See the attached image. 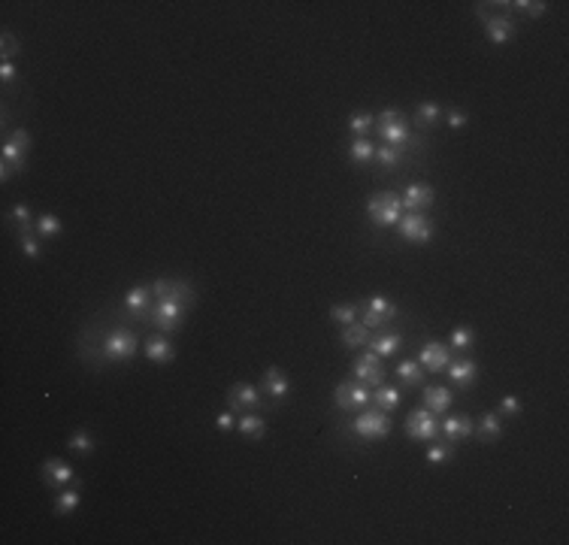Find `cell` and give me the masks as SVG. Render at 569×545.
Masks as SVG:
<instances>
[{
    "mask_svg": "<svg viewBox=\"0 0 569 545\" xmlns=\"http://www.w3.org/2000/svg\"><path fill=\"white\" fill-rule=\"evenodd\" d=\"M475 343V334L470 327H454L451 336H448V346H454V351H470Z\"/></svg>",
    "mask_w": 569,
    "mask_h": 545,
    "instance_id": "obj_35",
    "label": "cell"
},
{
    "mask_svg": "<svg viewBox=\"0 0 569 545\" xmlns=\"http://www.w3.org/2000/svg\"><path fill=\"white\" fill-rule=\"evenodd\" d=\"M451 446H430L427 448V463H446L451 458Z\"/></svg>",
    "mask_w": 569,
    "mask_h": 545,
    "instance_id": "obj_43",
    "label": "cell"
},
{
    "mask_svg": "<svg viewBox=\"0 0 569 545\" xmlns=\"http://www.w3.org/2000/svg\"><path fill=\"white\" fill-rule=\"evenodd\" d=\"M155 294H152V285H136L128 291V297H124V309L133 312V315H149L152 312V303Z\"/></svg>",
    "mask_w": 569,
    "mask_h": 545,
    "instance_id": "obj_19",
    "label": "cell"
},
{
    "mask_svg": "<svg viewBox=\"0 0 569 545\" xmlns=\"http://www.w3.org/2000/svg\"><path fill=\"white\" fill-rule=\"evenodd\" d=\"M375 131L382 133L385 145H394V149L409 143V124L400 109H382V116L375 119Z\"/></svg>",
    "mask_w": 569,
    "mask_h": 545,
    "instance_id": "obj_3",
    "label": "cell"
},
{
    "mask_svg": "<svg viewBox=\"0 0 569 545\" xmlns=\"http://www.w3.org/2000/svg\"><path fill=\"white\" fill-rule=\"evenodd\" d=\"M260 403V388L248 382H236L231 391H227V409L231 412H248V409H255Z\"/></svg>",
    "mask_w": 569,
    "mask_h": 545,
    "instance_id": "obj_13",
    "label": "cell"
},
{
    "mask_svg": "<svg viewBox=\"0 0 569 545\" xmlns=\"http://www.w3.org/2000/svg\"><path fill=\"white\" fill-rule=\"evenodd\" d=\"M463 124H466V116H463V112H458V109H451V112H448V128H454V131H460V128H463Z\"/></svg>",
    "mask_w": 569,
    "mask_h": 545,
    "instance_id": "obj_46",
    "label": "cell"
},
{
    "mask_svg": "<svg viewBox=\"0 0 569 545\" xmlns=\"http://www.w3.org/2000/svg\"><path fill=\"white\" fill-rule=\"evenodd\" d=\"M16 67L13 64H9V61H4V67H0V79H4V82H13V79H16Z\"/></svg>",
    "mask_w": 569,
    "mask_h": 545,
    "instance_id": "obj_47",
    "label": "cell"
},
{
    "mask_svg": "<svg viewBox=\"0 0 569 545\" xmlns=\"http://www.w3.org/2000/svg\"><path fill=\"white\" fill-rule=\"evenodd\" d=\"M152 294H155V300H173V303H185V306L194 300V288L182 279H155Z\"/></svg>",
    "mask_w": 569,
    "mask_h": 545,
    "instance_id": "obj_11",
    "label": "cell"
},
{
    "mask_svg": "<svg viewBox=\"0 0 569 545\" xmlns=\"http://www.w3.org/2000/svg\"><path fill=\"white\" fill-rule=\"evenodd\" d=\"M439 104H433V100H424V104H418V112H415V121L421 124V128H433L436 119H439Z\"/></svg>",
    "mask_w": 569,
    "mask_h": 545,
    "instance_id": "obj_34",
    "label": "cell"
},
{
    "mask_svg": "<svg viewBox=\"0 0 569 545\" xmlns=\"http://www.w3.org/2000/svg\"><path fill=\"white\" fill-rule=\"evenodd\" d=\"M260 391L270 394L272 400H282V397H288V394H291V382L282 376L279 367H270V370L264 373V385H260Z\"/></svg>",
    "mask_w": 569,
    "mask_h": 545,
    "instance_id": "obj_21",
    "label": "cell"
},
{
    "mask_svg": "<svg viewBox=\"0 0 569 545\" xmlns=\"http://www.w3.org/2000/svg\"><path fill=\"white\" fill-rule=\"evenodd\" d=\"M394 315H397V306L388 297L375 294V297H370L367 309H363V327H370V331H372V327H385Z\"/></svg>",
    "mask_w": 569,
    "mask_h": 545,
    "instance_id": "obj_12",
    "label": "cell"
},
{
    "mask_svg": "<svg viewBox=\"0 0 569 545\" xmlns=\"http://www.w3.org/2000/svg\"><path fill=\"white\" fill-rule=\"evenodd\" d=\"M448 379L458 385V388H470V385L479 379V363H475L473 358H460V360H451L448 363Z\"/></svg>",
    "mask_w": 569,
    "mask_h": 545,
    "instance_id": "obj_18",
    "label": "cell"
},
{
    "mask_svg": "<svg viewBox=\"0 0 569 545\" xmlns=\"http://www.w3.org/2000/svg\"><path fill=\"white\" fill-rule=\"evenodd\" d=\"M348 158L355 164H370L372 158H375V145L370 140H363V136H355L351 145H348Z\"/></svg>",
    "mask_w": 569,
    "mask_h": 545,
    "instance_id": "obj_28",
    "label": "cell"
},
{
    "mask_svg": "<svg viewBox=\"0 0 569 545\" xmlns=\"http://www.w3.org/2000/svg\"><path fill=\"white\" fill-rule=\"evenodd\" d=\"M418 363L424 370H430V373H442L451 363V355H448V346H442V343H427L424 348H421V355H418Z\"/></svg>",
    "mask_w": 569,
    "mask_h": 545,
    "instance_id": "obj_17",
    "label": "cell"
},
{
    "mask_svg": "<svg viewBox=\"0 0 569 545\" xmlns=\"http://www.w3.org/2000/svg\"><path fill=\"white\" fill-rule=\"evenodd\" d=\"M215 424H219V430H233L236 418H233V412H231V409H227V412H221L219 418H215Z\"/></svg>",
    "mask_w": 569,
    "mask_h": 545,
    "instance_id": "obj_45",
    "label": "cell"
},
{
    "mask_svg": "<svg viewBox=\"0 0 569 545\" xmlns=\"http://www.w3.org/2000/svg\"><path fill=\"white\" fill-rule=\"evenodd\" d=\"M372 124H375L372 116H367V112H355V116L348 119V131L355 133V136H363V133H367V131L372 128Z\"/></svg>",
    "mask_w": 569,
    "mask_h": 545,
    "instance_id": "obj_38",
    "label": "cell"
},
{
    "mask_svg": "<svg viewBox=\"0 0 569 545\" xmlns=\"http://www.w3.org/2000/svg\"><path fill=\"white\" fill-rule=\"evenodd\" d=\"M400 149H394V145H379V149H375V158H372V161H379L382 167H397V164H400Z\"/></svg>",
    "mask_w": 569,
    "mask_h": 545,
    "instance_id": "obj_37",
    "label": "cell"
},
{
    "mask_svg": "<svg viewBox=\"0 0 569 545\" xmlns=\"http://www.w3.org/2000/svg\"><path fill=\"white\" fill-rule=\"evenodd\" d=\"M94 436L88 434V430H76V434H70V439H67V448L76 451V454H91L94 451Z\"/></svg>",
    "mask_w": 569,
    "mask_h": 545,
    "instance_id": "obj_32",
    "label": "cell"
},
{
    "mask_svg": "<svg viewBox=\"0 0 569 545\" xmlns=\"http://www.w3.org/2000/svg\"><path fill=\"white\" fill-rule=\"evenodd\" d=\"M433 197H436V191L430 188V185H409L403 194H400V203H403V209L406 212H424V209H430L433 207Z\"/></svg>",
    "mask_w": 569,
    "mask_h": 545,
    "instance_id": "obj_15",
    "label": "cell"
},
{
    "mask_svg": "<svg viewBox=\"0 0 569 545\" xmlns=\"http://www.w3.org/2000/svg\"><path fill=\"white\" fill-rule=\"evenodd\" d=\"M370 346H372V355L379 358H391L397 348L403 346V336L400 334H379V336H370Z\"/></svg>",
    "mask_w": 569,
    "mask_h": 545,
    "instance_id": "obj_23",
    "label": "cell"
},
{
    "mask_svg": "<svg viewBox=\"0 0 569 545\" xmlns=\"http://www.w3.org/2000/svg\"><path fill=\"white\" fill-rule=\"evenodd\" d=\"M351 373H355V379L363 382V385H372V388H379L385 385V370H382V358L372 355V351H363V355L355 358L351 363Z\"/></svg>",
    "mask_w": 569,
    "mask_h": 545,
    "instance_id": "obj_10",
    "label": "cell"
},
{
    "mask_svg": "<svg viewBox=\"0 0 569 545\" xmlns=\"http://www.w3.org/2000/svg\"><path fill=\"white\" fill-rule=\"evenodd\" d=\"M31 149V136L25 128H16V133L4 143V152H0V176L4 182H9L16 173L25 170V155Z\"/></svg>",
    "mask_w": 569,
    "mask_h": 545,
    "instance_id": "obj_1",
    "label": "cell"
},
{
    "mask_svg": "<svg viewBox=\"0 0 569 545\" xmlns=\"http://www.w3.org/2000/svg\"><path fill=\"white\" fill-rule=\"evenodd\" d=\"M330 321H336V324H343V327L355 324L358 321V306L355 303H336L333 309H330Z\"/></svg>",
    "mask_w": 569,
    "mask_h": 545,
    "instance_id": "obj_33",
    "label": "cell"
},
{
    "mask_svg": "<svg viewBox=\"0 0 569 545\" xmlns=\"http://www.w3.org/2000/svg\"><path fill=\"white\" fill-rule=\"evenodd\" d=\"M13 221H16V227H18L21 233H31V224H37L28 207H16V209H13Z\"/></svg>",
    "mask_w": 569,
    "mask_h": 545,
    "instance_id": "obj_40",
    "label": "cell"
},
{
    "mask_svg": "<svg viewBox=\"0 0 569 545\" xmlns=\"http://www.w3.org/2000/svg\"><path fill=\"white\" fill-rule=\"evenodd\" d=\"M145 358H149L152 363H170L173 360V346H170V339L152 336L149 343H145Z\"/></svg>",
    "mask_w": 569,
    "mask_h": 545,
    "instance_id": "obj_24",
    "label": "cell"
},
{
    "mask_svg": "<svg viewBox=\"0 0 569 545\" xmlns=\"http://www.w3.org/2000/svg\"><path fill=\"white\" fill-rule=\"evenodd\" d=\"M182 315H185V303H173V300H155L149 321L158 327V331H179Z\"/></svg>",
    "mask_w": 569,
    "mask_h": 545,
    "instance_id": "obj_9",
    "label": "cell"
},
{
    "mask_svg": "<svg viewBox=\"0 0 569 545\" xmlns=\"http://www.w3.org/2000/svg\"><path fill=\"white\" fill-rule=\"evenodd\" d=\"M351 430L363 439H385L391 434V418H388V412H382V409H372V412L358 415Z\"/></svg>",
    "mask_w": 569,
    "mask_h": 545,
    "instance_id": "obj_6",
    "label": "cell"
},
{
    "mask_svg": "<svg viewBox=\"0 0 569 545\" xmlns=\"http://www.w3.org/2000/svg\"><path fill=\"white\" fill-rule=\"evenodd\" d=\"M33 227H37L40 236H58L61 233V219L58 215H52V212H45V215H40Z\"/></svg>",
    "mask_w": 569,
    "mask_h": 545,
    "instance_id": "obj_36",
    "label": "cell"
},
{
    "mask_svg": "<svg viewBox=\"0 0 569 545\" xmlns=\"http://www.w3.org/2000/svg\"><path fill=\"white\" fill-rule=\"evenodd\" d=\"M479 436H482L485 442H494V439L503 436V415H499V412L482 415V422H479Z\"/></svg>",
    "mask_w": 569,
    "mask_h": 545,
    "instance_id": "obj_26",
    "label": "cell"
},
{
    "mask_svg": "<svg viewBox=\"0 0 569 545\" xmlns=\"http://www.w3.org/2000/svg\"><path fill=\"white\" fill-rule=\"evenodd\" d=\"M367 212L375 227H397V221L403 219L400 194H394V191H375L367 203Z\"/></svg>",
    "mask_w": 569,
    "mask_h": 545,
    "instance_id": "obj_2",
    "label": "cell"
},
{
    "mask_svg": "<svg viewBox=\"0 0 569 545\" xmlns=\"http://www.w3.org/2000/svg\"><path fill=\"white\" fill-rule=\"evenodd\" d=\"M475 13H479V16L485 18V28H487V40H491V43L503 45V43H509L512 37H515V21H512L509 16H487L482 6L475 9Z\"/></svg>",
    "mask_w": 569,
    "mask_h": 545,
    "instance_id": "obj_14",
    "label": "cell"
},
{
    "mask_svg": "<svg viewBox=\"0 0 569 545\" xmlns=\"http://www.w3.org/2000/svg\"><path fill=\"white\" fill-rule=\"evenodd\" d=\"M79 482H73V488L70 491H61L58 494V500H55V512L58 515H73L76 512V506H79Z\"/></svg>",
    "mask_w": 569,
    "mask_h": 545,
    "instance_id": "obj_31",
    "label": "cell"
},
{
    "mask_svg": "<svg viewBox=\"0 0 569 545\" xmlns=\"http://www.w3.org/2000/svg\"><path fill=\"white\" fill-rule=\"evenodd\" d=\"M343 343L348 346V348H358V346H367L370 343V327H363V324H348V327H343Z\"/></svg>",
    "mask_w": 569,
    "mask_h": 545,
    "instance_id": "obj_30",
    "label": "cell"
},
{
    "mask_svg": "<svg viewBox=\"0 0 569 545\" xmlns=\"http://www.w3.org/2000/svg\"><path fill=\"white\" fill-rule=\"evenodd\" d=\"M406 434L412 436V439H418V442H433L436 439V434H439V424H436V418H433V412L430 409H412L409 412V418H406Z\"/></svg>",
    "mask_w": 569,
    "mask_h": 545,
    "instance_id": "obj_8",
    "label": "cell"
},
{
    "mask_svg": "<svg viewBox=\"0 0 569 545\" xmlns=\"http://www.w3.org/2000/svg\"><path fill=\"white\" fill-rule=\"evenodd\" d=\"M0 55H4V61H13L18 55V40L9 31H4V37H0Z\"/></svg>",
    "mask_w": 569,
    "mask_h": 545,
    "instance_id": "obj_41",
    "label": "cell"
},
{
    "mask_svg": "<svg viewBox=\"0 0 569 545\" xmlns=\"http://www.w3.org/2000/svg\"><path fill=\"white\" fill-rule=\"evenodd\" d=\"M40 475L45 479V485H49V488H67L70 482H76V479H73L70 463L61 461V458H49V461H43Z\"/></svg>",
    "mask_w": 569,
    "mask_h": 545,
    "instance_id": "obj_16",
    "label": "cell"
},
{
    "mask_svg": "<svg viewBox=\"0 0 569 545\" xmlns=\"http://www.w3.org/2000/svg\"><path fill=\"white\" fill-rule=\"evenodd\" d=\"M424 367H421L418 360H403L400 367H397V379H400L403 385H421L424 382Z\"/></svg>",
    "mask_w": 569,
    "mask_h": 545,
    "instance_id": "obj_29",
    "label": "cell"
},
{
    "mask_svg": "<svg viewBox=\"0 0 569 545\" xmlns=\"http://www.w3.org/2000/svg\"><path fill=\"white\" fill-rule=\"evenodd\" d=\"M521 412V400H518V397H503V400H499V415H503V418H512V415H518Z\"/></svg>",
    "mask_w": 569,
    "mask_h": 545,
    "instance_id": "obj_44",
    "label": "cell"
},
{
    "mask_svg": "<svg viewBox=\"0 0 569 545\" xmlns=\"http://www.w3.org/2000/svg\"><path fill=\"white\" fill-rule=\"evenodd\" d=\"M397 233L403 236L406 243H430L433 240V221L427 219L424 212H406L400 221H397Z\"/></svg>",
    "mask_w": 569,
    "mask_h": 545,
    "instance_id": "obj_5",
    "label": "cell"
},
{
    "mask_svg": "<svg viewBox=\"0 0 569 545\" xmlns=\"http://www.w3.org/2000/svg\"><path fill=\"white\" fill-rule=\"evenodd\" d=\"M136 348H140V339H136L133 331H128V327H116L106 339H104V358L106 360H131L136 355Z\"/></svg>",
    "mask_w": 569,
    "mask_h": 545,
    "instance_id": "obj_4",
    "label": "cell"
},
{
    "mask_svg": "<svg viewBox=\"0 0 569 545\" xmlns=\"http://www.w3.org/2000/svg\"><path fill=\"white\" fill-rule=\"evenodd\" d=\"M333 400H336L339 409H346V412H358V409H363V406L372 403V394L367 391V385H363V382L348 379V382H343V385L336 388Z\"/></svg>",
    "mask_w": 569,
    "mask_h": 545,
    "instance_id": "obj_7",
    "label": "cell"
},
{
    "mask_svg": "<svg viewBox=\"0 0 569 545\" xmlns=\"http://www.w3.org/2000/svg\"><path fill=\"white\" fill-rule=\"evenodd\" d=\"M18 248H21V252H25L28 258H33V260H37V258L43 255V246H40V240H37V236H33V233H21Z\"/></svg>",
    "mask_w": 569,
    "mask_h": 545,
    "instance_id": "obj_39",
    "label": "cell"
},
{
    "mask_svg": "<svg viewBox=\"0 0 569 545\" xmlns=\"http://www.w3.org/2000/svg\"><path fill=\"white\" fill-rule=\"evenodd\" d=\"M506 9H518V13H527V16H542L545 13V6H548V4H542V0H533V4H524V0H521V4H503Z\"/></svg>",
    "mask_w": 569,
    "mask_h": 545,
    "instance_id": "obj_42",
    "label": "cell"
},
{
    "mask_svg": "<svg viewBox=\"0 0 569 545\" xmlns=\"http://www.w3.org/2000/svg\"><path fill=\"white\" fill-rule=\"evenodd\" d=\"M372 403H375V409H382V412H391V409L400 406V391L391 388V385H379V388L372 391Z\"/></svg>",
    "mask_w": 569,
    "mask_h": 545,
    "instance_id": "obj_27",
    "label": "cell"
},
{
    "mask_svg": "<svg viewBox=\"0 0 569 545\" xmlns=\"http://www.w3.org/2000/svg\"><path fill=\"white\" fill-rule=\"evenodd\" d=\"M451 391L448 388H427L424 391V409H430L433 415H442V412H448V406H451Z\"/></svg>",
    "mask_w": 569,
    "mask_h": 545,
    "instance_id": "obj_22",
    "label": "cell"
},
{
    "mask_svg": "<svg viewBox=\"0 0 569 545\" xmlns=\"http://www.w3.org/2000/svg\"><path fill=\"white\" fill-rule=\"evenodd\" d=\"M236 427H240V434H243L245 439H264V434H267L264 418L255 415V412H245L240 422H236Z\"/></svg>",
    "mask_w": 569,
    "mask_h": 545,
    "instance_id": "obj_25",
    "label": "cell"
},
{
    "mask_svg": "<svg viewBox=\"0 0 569 545\" xmlns=\"http://www.w3.org/2000/svg\"><path fill=\"white\" fill-rule=\"evenodd\" d=\"M439 430L446 434L448 442H460V439H470V436L475 434V424H473L470 415H451V418H446V422H442Z\"/></svg>",
    "mask_w": 569,
    "mask_h": 545,
    "instance_id": "obj_20",
    "label": "cell"
}]
</instances>
